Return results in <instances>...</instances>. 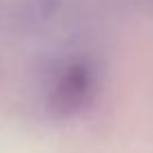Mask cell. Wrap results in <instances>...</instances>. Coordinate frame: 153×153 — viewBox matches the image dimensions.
Masks as SVG:
<instances>
[{"mask_svg": "<svg viewBox=\"0 0 153 153\" xmlns=\"http://www.w3.org/2000/svg\"><path fill=\"white\" fill-rule=\"evenodd\" d=\"M88 88H90V76L81 70V68H72L59 83V92L54 97V108L61 110L63 106L68 108V113L76 110L83 101L88 99Z\"/></svg>", "mask_w": 153, "mask_h": 153, "instance_id": "1", "label": "cell"}]
</instances>
